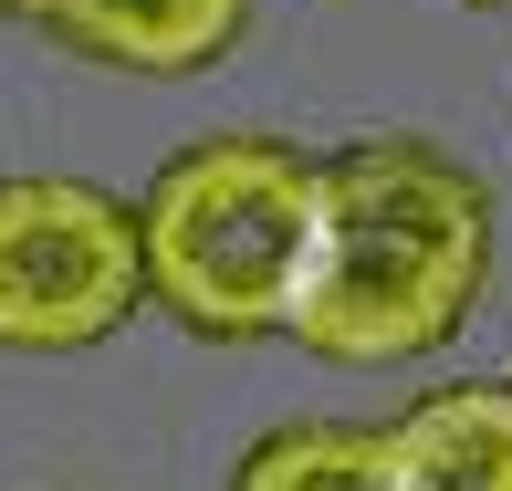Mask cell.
Masks as SVG:
<instances>
[{
    "mask_svg": "<svg viewBox=\"0 0 512 491\" xmlns=\"http://www.w3.org/2000/svg\"><path fill=\"white\" fill-rule=\"evenodd\" d=\"M481 272H492L481 178L408 136H377V147L324 157V241L283 335H304L335 366H398L460 335Z\"/></svg>",
    "mask_w": 512,
    "mask_h": 491,
    "instance_id": "obj_1",
    "label": "cell"
},
{
    "mask_svg": "<svg viewBox=\"0 0 512 491\" xmlns=\"http://www.w3.org/2000/svg\"><path fill=\"white\" fill-rule=\"evenodd\" d=\"M136 230H147V293L189 335H283L314 283L324 168H304L272 136H199L189 157L157 168Z\"/></svg>",
    "mask_w": 512,
    "mask_h": 491,
    "instance_id": "obj_2",
    "label": "cell"
},
{
    "mask_svg": "<svg viewBox=\"0 0 512 491\" xmlns=\"http://www.w3.org/2000/svg\"><path fill=\"white\" fill-rule=\"evenodd\" d=\"M147 293V230L84 178H0V345H95Z\"/></svg>",
    "mask_w": 512,
    "mask_h": 491,
    "instance_id": "obj_3",
    "label": "cell"
},
{
    "mask_svg": "<svg viewBox=\"0 0 512 491\" xmlns=\"http://www.w3.org/2000/svg\"><path fill=\"white\" fill-rule=\"evenodd\" d=\"M398 491H512V387H450L387 429Z\"/></svg>",
    "mask_w": 512,
    "mask_h": 491,
    "instance_id": "obj_4",
    "label": "cell"
},
{
    "mask_svg": "<svg viewBox=\"0 0 512 491\" xmlns=\"http://www.w3.org/2000/svg\"><path fill=\"white\" fill-rule=\"evenodd\" d=\"M251 0H74V11L53 21L74 53L95 63H136V74H189L209 63L230 32H241Z\"/></svg>",
    "mask_w": 512,
    "mask_h": 491,
    "instance_id": "obj_5",
    "label": "cell"
},
{
    "mask_svg": "<svg viewBox=\"0 0 512 491\" xmlns=\"http://www.w3.org/2000/svg\"><path fill=\"white\" fill-rule=\"evenodd\" d=\"M230 491H398L387 429H272Z\"/></svg>",
    "mask_w": 512,
    "mask_h": 491,
    "instance_id": "obj_6",
    "label": "cell"
},
{
    "mask_svg": "<svg viewBox=\"0 0 512 491\" xmlns=\"http://www.w3.org/2000/svg\"><path fill=\"white\" fill-rule=\"evenodd\" d=\"M0 11H11V21H63L74 0H0Z\"/></svg>",
    "mask_w": 512,
    "mask_h": 491,
    "instance_id": "obj_7",
    "label": "cell"
},
{
    "mask_svg": "<svg viewBox=\"0 0 512 491\" xmlns=\"http://www.w3.org/2000/svg\"><path fill=\"white\" fill-rule=\"evenodd\" d=\"M481 11H512V0H481Z\"/></svg>",
    "mask_w": 512,
    "mask_h": 491,
    "instance_id": "obj_8",
    "label": "cell"
}]
</instances>
